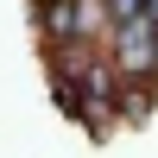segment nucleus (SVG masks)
Instances as JSON below:
<instances>
[{"label":"nucleus","mask_w":158,"mask_h":158,"mask_svg":"<svg viewBox=\"0 0 158 158\" xmlns=\"http://www.w3.org/2000/svg\"><path fill=\"white\" fill-rule=\"evenodd\" d=\"M38 6H57V0H38Z\"/></svg>","instance_id":"3"},{"label":"nucleus","mask_w":158,"mask_h":158,"mask_svg":"<svg viewBox=\"0 0 158 158\" xmlns=\"http://www.w3.org/2000/svg\"><path fill=\"white\" fill-rule=\"evenodd\" d=\"M44 13V32L51 38H82V32H95L108 13H101V0H57V6H38Z\"/></svg>","instance_id":"2"},{"label":"nucleus","mask_w":158,"mask_h":158,"mask_svg":"<svg viewBox=\"0 0 158 158\" xmlns=\"http://www.w3.org/2000/svg\"><path fill=\"white\" fill-rule=\"evenodd\" d=\"M108 70L120 76H158V19H127L108 32Z\"/></svg>","instance_id":"1"}]
</instances>
